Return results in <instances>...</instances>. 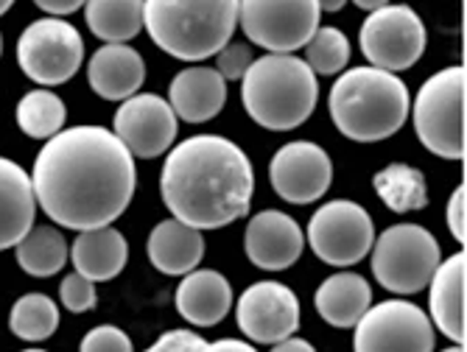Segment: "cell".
I'll return each instance as SVG.
<instances>
[{
    "instance_id": "23",
    "label": "cell",
    "mask_w": 467,
    "mask_h": 352,
    "mask_svg": "<svg viewBox=\"0 0 467 352\" xmlns=\"http://www.w3.org/2000/svg\"><path fill=\"white\" fill-rule=\"evenodd\" d=\"M70 260L76 266V274H81L84 280L107 283L123 272L126 260H130V243L115 227L78 233L70 246Z\"/></svg>"
},
{
    "instance_id": "1",
    "label": "cell",
    "mask_w": 467,
    "mask_h": 352,
    "mask_svg": "<svg viewBox=\"0 0 467 352\" xmlns=\"http://www.w3.org/2000/svg\"><path fill=\"white\" fill-rule=\"evenodd\" d=\"M31 188L54 224L90 233L109 227L132 204L138 168L109 129L70 126L39 149Z\"/></svg>"
},
{
    "instance_id": "16",
    "label": "cell",
    "mask_w": 467,
    "mask_h": 352,
    "mask_svg": "<svg viewBox=\"0 0 467 352\" xmlns=\"http://www.w3.org/2000/svg\"><path fill=\"white\" fill-rule=\"evenodd\" d=\"M244 249L258 269L283 272L300 260L306 249V235L291 215L280 210H264L249 218L244 233Z\"/></svg>"
},
{
    "instance_id": "44",
    "label": "cell",
    "mask_w": 467,
    "mask_h": 352,
    "mask_svg": "<svg viewBox=\"0 0 467 352\" xmlns=\"http://www.w3.org/2000/svg\"><path fill=\"white\" fill-rule=\"evenodd\" d=\"M23 352H48V349H23Z\"/></svg>"
},
{
    "instance_id": "5",
    "label": "cell",
    "mask_w": 467,
    "mask_h": 352,
    "mask_svg": "<svg viewBox=\"0 0 467 352\" xmlns=\"http://www.w3.org/2000/svg\"><path fill=\"white\" fill-rule=\"evenodd\" d=\"M319 98V81L300 57L266 54L254 59L241 78V101L249 118L269 131L303 126Z\"/></svg>"
},
{
    "instance_id": "14",
    "label": "cell",
    "mask_w": 467,
    "mask_h": 352,
    "mask_svg": "<svg viewBox=\"0 0 467 352\" xmlns=\"http://www.w3.org/2000/svg\"><path fill=\"white\" fill-rule=\"evenodd\" d=\"M235 319L254 344H280L300 327V299L283 283H254L241 294Z\"/></svg>"
},
{
    "instance_id": "30",
    "label": "cell",
    "mask_w": 467,
    "mask_h": 352,
    "mask_svg": "<svg viewBox=\"0 0 467 352\" xmlns=\"http://www.w3.org/2000/svg\"><path fill=\"white\" fill-rule=\"evenodd\" d=\"M306 65L314 76H336L350 65V39L342 28L319 26L306 46Z\"/></svg>"
},
{
    "instance_id": "10",
    "label": "cell",
    "mask_w": 467,
    "mask_h": 352,
    "mask_svg": "<svg viewBox=\"0 0 467 352\" xmlns=\"http://www.w3.org/2000/svg\"><path fill=\"white\" fill-rule=\"evenodd\" d=\"M308 243L314 254L336 269L361 263L375 243L372 215L350 199H333L322 204L308 224Z\"/></svg>"
},
{
    "instance_id": "33",
    "label": "cell",
    "mask_w": 467,
    "mask_h": 352,
    "mask_svg": "<svg viewBox=\"0 0 467 352\" xmlns=\"http://www.w3.org/2000/svg\"><path fill=\"white\" fill-rule=\"evenodd\" d=\"M252 62H254V57H252L249 46H244V42H230L227 48H222L216 54V73L224 81H238V78L246 76Z\"/></svg>"
},
{
    "instance_id": "25",
    "label": "cell",
    "mask_w": 467,
    "mask_h": 352,
    "mask_svg": "<svg viewBox=\"0 0 467 352\" xmlns=\"http://www.w3.org/2000/svg\"><path fill=\"white\" fill-rule=\"evenodd\" d=\"M88 28L104 46H130L143 31V4L140 0H90L84 4Z\"/></svg>"
},
{
    "instance_id": "11",
    "label": "cell",
    "mask_w": 467,
    "mask_h": 352,
    "mask_svg": "<svg viewBox=\"0 0 467 352\" xmlns=\"http://www.w3.org/2000/svg\"><path fill=\"white\" fill-rule=\"evenodd\" d=\"M361 51L369 59V67L395 73L409 70L426 51V26L411 6L387 4L372 12L361 26Z\"/></svg>"
},
{
    "instance_id": "34",
    "label": "cell",
    "mask_w": 467,
    "mask_h": 352,
    "mask_svg": "<svg viewBox=\"0 0 467 352\" xmlns=\"http://www.w3.org/2000/svg\"><path fill=\"white\" fill-rule=\"evenodd\" d=\"M207 341L193 330H168L146 352H204Z\"/></svg>"
},
{
    "instance_id": "18",
    "label": "cell",
    "mask_w": 467,
    "mask_h": 352,
    "mask_svg": "<svg viewBox=\"0 0 467 352\" xmlns=\"http://www.w3.org/2000/svg\"><path fill=\"white\" fill-rule=\"evenodd\" d=\"M464 274L467 257L456 252L440 263L429 283V319L456 347H464Z\"/></svg>"
},
{
    "instance_id": "9",
    "label": "cell",
    "mask_w": 467,
    "mask_h": 352,
    "mask_svg": "<svg viewBox=\"0 0 467 352\" xmlns=\"http://www.w3.org/2000/svg\"><path fill=\"white\" fill-rule=\"evenodd\" d=\"M81 59L84 39L78 28L67 20H34L17 39L20 70L42 87H57L70 81L78 73Z\"/></svg>"
},
{
    "instance_id": "22",
    "label": "cell",
    "mask_w": 467,
    "mask_h": 352,
    "mask_svg": "<svg viewBox=\"0 0 467 352\" xmlns=\"http://www.w3.org/2000/svg\"><path fill=\"white\" fill-rule=\"evenodd\" d=\"M146 252L157 272L168 277H185L196 272L204 257V238L199 230L185 227L177 218H165L151 230Z\"/></svg>"
},
{
    "instance_id": "8",
    "label": "cell",
    "mask_w": 467,
    "mask_h": 352,
    "mask_svg": "<svg viewBox=\"0 0 467 352\" xmlns=\"http://www.w3.org/2000/svg\"><path fill=\"white\" fill-rule=\"evenodd\" d=\"M317 0H244L238 4V23L249 42L269 54L294 57L306 48L319 28Z\"/></svg>"
},
{
    "instance_id": "12",
    "label": "cell",
    "mask_w": 467,
    "mask_h": 352,
    "mask_svg": "<svg viewBox=\"0 0 467 352\" xmlns=\"http://www.w3.org/2000/svg\"><path fill=\"white\" fill-rule=\"evenodd\" d=\"M356 352H434V325L406 299L369 305L356 325Z\"/></svg>"
},
{
    "instance_id": "31",
    "label": "cell",
    "mask_w": 467,
    "mask_h": 352,
    "mask_svg": "<svg viewBox=\"0 0 467 352\" xmlns=\"http://www.w3.org/2000/svg\"><path fill=\"white\" fill-rule=\"evenodd\" d=\"M59 299H62V305L67 307L70 314H88V311H93L96 307V299H99V294H96V283H90V280H84L81 274H67L65 280H62V285H59Z\"/></svg>"
},
{
    "instance_id": "40",
    "label": "cell",
    "mask_w": 467,
    "mask_h": 352,
    "mask_svg": "<svg viewBox=\"0 0 467 352\" xmlns=\"http://www.w3.org/2000/svg\"><path fill=\"white\" fill-rule=\"evenodd\" d=\"M342 6H345L342 0H325V4H319V15H322V12H338Z\"/></svg>"
},
{
    "instance_id": "32",
    "label": "cell",
    "mask_w": 467,
    "mask_h": 352,
    "mask_svg": "<svg viewBox=\"0 0 467 352\" xmlns=\"http://www.w3.org/2000/svg\"><path fill=\"white\" fill-rule=\"evenodd\" d=\"M78 352H135L132 338L115 325H99L81 338Z\"/></svg>"
},
{
    "instance_id": "2",
    "label": "cell",
    "mask_w": 467,
    "mask_h": 352,
    "mask_svg": "<svg viewBox=\"0 0 467 352\" xmlns=\"http://www.w3.org/2000/svg\"><path fill=\"white\" fill-rule=\"evenodd\" d=\"M160 193L191 230H222L249 212L254 171L246 151L222 135H196L165 154Z\"/></svg>"
},
{
    "instance_id": "7",
    "label": "cell",
    "mask_w": 467,
    "mask_h": 352,
    "mask_svg": "<svg viewBox=\"0 0 467 352\" xmlns=\"http://www.w3.org/2000/svg\"><path fill=\"white\" fill-rule=\"evenodd\" d=\"M372 274L392 294H417L429 288L442 263L440 241L420 224H395L372 243Z\"/></svg>"
},
{
    "instance_id": "36",
    "label": "cell",
    "mask_w": 467,
    "mask_h": 352,
    "mask_svg": "<svg viewBox=\"0 0 467 352\" xmlns=\"http://www.w3.org/2000/svg\"><path fill=\"white\" fill-rule=\"evenodd\" d=\"M36 9L54 15V20H62L65 15H73L81 9V0H36Z\"/></svg>"
},
{
    "instance_id": "26",
    "label": "cell",
    "mask_w": 467,
    "mask_h": 352,
    "mask_svg": "<svg viewBox=\"0 0 467 352\" xmlns=\"http://www.w3.org/2000/svg\"><path fill=\"white\" fill-rule=\"evenodd\" d=\"M372 188L392 212H411L429 204L426 176L406 162H392L384 171H378Z\"/></svg>"
},
{
    "instance_id": "38",
    "label": "cell",
    "mask_w": 467,
    "mask_h": 352,
    "mask_svg": "<svg viewBox=\"0 0 467 352\" xmlns=\"http://www.w3.org/2000/svg\"><path fill=\"white\" fill-rule=\"evenodd\" d=\"M272 352H317L306 338H296V336H291V338H285V341H280V344H275V349Z\"/></svg>"
},
{
    "instance_id": "4",
    "label": "cell",
    "mask_w": 467,
    "mask_h": 352,
    "mask_svg": "<svg viewBox=\"0 0 467 352\" xmlns=\"http://www.w3.org/2000/svg\"><path fill=\"white\" fill-rule=\"evenodd\" d=\"M238 26L235 0H149L143 28L157 46L182 62L216 57L233 42Z\"/></svg>"
},
{
    "instance_id": "39",
    "label": "cell",
    "mask_w": 467,
    "mask_h": 352,
    "mask_svg": "<svg viewBox=\"0 0 467 352\" xmlns=\"http://www.w3.org/2000/svg\"><path fill=\"white\" fill-rule=\"evenodd\" d=\"M356 6L372 15V12H378L380 6H387V4H380V0H372V4H369V0H358V4H356Z\"/></svg>"
},
{
    "instance_id": "13",
    "label": "cell",
    "mask_w": 467,
    "mask_h": 352,
    "mask_svg": "<svg viewBox=\"0 0 467 352\" xmlns=\"http://www.w3.org/2000/svg\"><path fill=\"white\" fill-rule=\"evenodd\" d=\"M180 120L165 98L154 93H138L123 101L112 118V135L132 157L154 160L174 149Z\"/></svg>"
},
{
    "instance_id": "20",
    "label": "cell",
    "mask_w": 467,
    "mask_h": 352,
    "mask_svg": "<svg viewBox=\"0 0 467 352\" xmlns=\"http://www.w3.org/2000/svg\"><path fill=\"white\" fill-rule=\"evenodd\" d=\"M36 199L31 173L15 160L0 157V252L17 246L34 227Z\"/></svg>"
},
{
    "instance_id": "41",
    "label": "cell",
    "mask_w": 467,
    "mask_h": 352,
    "mask_svg": "<svg viewBox=\"0 0 467 352\" xmlns=\"http://www.w3.org/2000/svg\"><path fill=\"white\" fill-rule=\"evenodd\" d=\"M12 9V4H9V0H0V17H4L6 12Z\"/></svg>"
},
{
    "instance_id": "42",
    "label": "cell",
    "mask_w": 467,
    "mask_h": 352,
    "mask_svg": "<svg viewBox=\"0 0 467 352\" xmlns=\"http://www.w3.org/2000/svg\"><path fill=\"white\" fill-rule=\"evenodd\" d=\"M440 352H464V347H456V344H453V347H448V349H440Z\"/></svg>"
},
{
    "instance_id": "6",
    "label": "cell",
    "mask_w": 467,
    "mask_h": 352,
    "mask_svg": "<svg viewBox=\"0 0 467 352\" xmlns=\"http://www.w3.org/2000/svg\"><path fill=\"white\" fill-rule=\"evenodd\" d=\"M417 140L442 160H464V65L422 81L411 104Z\"/></svg>"
},
{
    "instance_id": "28",
    "label": "cell",
    "mask_w": 467,
    "mask_h": 352,
    "mask_svg": "<svg viewBox=\"0 0 467 352\" xmlns=\"http://www.w3.org/2000/svg\"><path fill=\"white\" fill-rule=\"evenodd\" d=\"M15 115H17V126L23 129V135L48 143L65 129L67 107L51 90H31L20 98Z\"/></svg>"
},
{
    "instance_id": "3",
    "label": "cell",
    "mask_w": 467,
    "mask_h": 352,
    "mask_svg": "<svg viewBox=\"0 0 467 352\" xmlns=\"http://www.w3.org/2000/svg\"><path fill=\"white\" fill-rule=\"evenodd\" d=\"M330 118L345 138L356 143H380L392 138L409 118V87L387 70L350 67L333 81Z\"/></svg>"
},
{
    "instance_id": "17",
    "label": "cell",
    "mask_w": 467,
    "mask_h": 352,
    "mask_svg": "<svg viewBox=\"0 0 467 352\" xmlns=\"http://www.w3.org/2000/svg\"><path fill=\"white\" fill-rule=\"evenodd\" d=\"M168 104L185 123L213 120L227 104V81L216 73V67H185L168 87Z\"/></svg>"
},
{
    "instance_id": "21",
    "label": "cell",
    "mask_w": 467,
    "mask_h": 352,
    "mask_svg": "<svg viewBox=\"0 0 467 352\" xmlns=\"http://www.w3.org/2000/svg\"><path fill=\"white\" fill-rule=\"evenodd\" d=\"M233 307V288L224 274L199 269L182 277L177 288V311L193 327L219 325Z\"/></svg>"
},
{
    "instance_id": "37",
    "label": "cell",
    "mask_w": 467,
    "mask_h": 352,
    "mask_svg": "<svg viewBox=\"0 0 467 352\" xmlns=\"http://www.w3.org/2000/svg\"><path fill=\"white\" fill-rule=\"evenodd\" d=\"M204 352H258V349H254L252 344H246V341H238V338H219L213 344L207 341Z\"/></svg>"
},
{
    "instance_id": "15",
    "label": "cell",
    "mask_w": 467,
    "mask_h": 352,
    "mask_svg": "<svg viewBox=\"0 0 467 352\" xmlns=\"http://www.w3.org/2000/svg\"><path fill=\"white\" fill-rule=\"evenodd\" d=\"M269 180L280 199L291 204H311L330 191L333 162L322 146L311 140H294L272 157Z\"/></svg>"
},
{
    "instance_id": "43",
    "label": "cell",
    "mask_w": 467,
    "mask_h": 352,
    "mask_svg": "<svg viewBox=\"0 0 467 352\" xmlns=\"http://www.w3.org/2000/svg\"><path fill=\"white\" fill-rule=\"evenodd\" d=\"M0 57H4V34H0Z\"/></svg>"
},
{
    "instance_id": "27",
    "label": "cell",
    "mask_w": 467,
    "mask_h": 352,
    "mask_svg": "<svg viewBox=\"0 0 467 352\" xmlns=\"http://www.w3.org/2000/svg\"><path fill=\"white\" fill-rule=\"evenodd\" d=\"M20 269L31 277H54L65 269L70 249L57 227H31V233L15 246Z\"/></svg>"
},
{
    "instance_id": "35",
    "label": "cell",
    "mask_w": 467,
    "mask_h": 352,
    "mask_svg": "<svg viewBox=\"0 0 467 352\" xmlns=\"http://www.w3.org/2000/svg\"><path fill=\"white\" fill-rule=\"evenodd\" d=\"M464 199H467V191H464V182L456 185V191L451 193L448 199V230L453 235L456 243L464 246L467 241V227H464Z\"/></svg>"
},
{
    "instance_id": "19",
    "label": "cell",
    "mask_w": 467,
    "mask_h": 352,
    "mask_svg": "<svg viewBox=\"0 0 467 352\" xmlns=\"http://www.w3.org/2000/svg\"><path fill=\"white\" fill-rule=\"evenodd\" d=\"M88 81L104 101H130L146 81V62L132 46H101L88 65Z\"/></svg>"
},
{
    "instance_id": "29",
    "label": "cell",
    "mask_w": 467,
    "mask_h": 352,
    "mask_svg": "<svg viewBox=\"0 0 467 352\" xmlns=\"http://www.w3.org/2000/svg\"><path fill=\"white\" fill-rule=\"evenodd\" d=\"M59 327V305L48 294H26L9 314V330L23 341H46Z\"/></svg>"
},
{
    "instance_id": "24",
    "label": "cell",
    "mask_w": 467,
    "mask_h": 352,
    "mask_svg": "<svg viewBox=\"0 0 467 352\" xmlns=\"http://www.w3.org/2000/svg\"><path fill=\"white\" fill-rule=\"evenodd\" d=\"M317 314L338 330H350L358 325V319L369 311L372 305V288L361 274L338 272L327 277L314 296Z\"/></svg>"
}]
</instances>
